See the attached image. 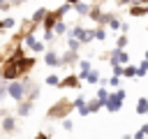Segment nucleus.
<instances>
[{
  "instance_id": "nucleus-1",
  "label": "nucleus",
  "mask_w": 148,
  "mask_h": 139,
  "mask_svg": "<svg viewBox=\"0 0 148 139\" xmlns=\"http://www.w3.org/2000/svg\"><path fill=\"white\" fill-rule=\"evenodd\" d=\"M123 100H125V90L120 88V90H116L113 95H109V97H106V102H104V107H106L109 111H118V109L123 107Z\"/></svg>"
},
{
  "instance_id": "nucleus-2",
  "label": "nucleus",
  "mask_w": 148,
  "mask_h": 139,
  "mask_svg": "<svg viewBox=\"0 0 148 139\" xmlns=\"http://www.w3.org/2000/svg\"><path fill=\"white\" fill-rule=\"evenodd\" d=\"M7 93L12 95V100H23L25 83H7Z\"/></svg>"
},
{
  "instance_id": "nucleus-3",
  "label": "nucleus",
  "mask_w": 148,
  "mask_h": 139,
  "mask_svg": "<svg viewBox=\"0 0 148 139\" xmlns=\"http://www.w3.org/2000/svg\"><path fill=\"white\" fill-rule=\"evenodd\" d=\"M74 37H76L79 42L88 44L90 39H95V32H92V30H83V28H74Z\"/></svg>"
},
{
  "instance_id": "nucleus-4",
  "label": "nucleus",
  "mask_w": 148,
  "mask_h": 139,
  "mask_svg": "<svg viewBox=\"0 0 148 139\" xmlns=\"http://www.w3.org/2000/svg\"><path fill=\"white\" fill-rule=\"evenodd\" d=\"M25 44H28L32 51H44V44H42V42H37L32 35H25Z\"/></svg>"
},
{
  "instance_id": "nucleus-5",
  "label": "nucleus",
  "mask_w": 148,
  "mask_h": 139,
  "mask_svg": "<svg viewBox=\"0 0 148 139\" xmlns=\"http://www.w3.org/2000/svg\"><path fill=\"white\" fill-rule=\"evenodd\" d=\"M56 23H58V14H46V19H44V30H53Z\"/></svg>"
},
{
  "instance_id": "nucleus-6",
  "label": "nucleus",
  "mask_w": 148,
  "mask_h": 139,
  "mask_svg": "<svg viewBox=\"0 0 148 139\" xmlns=\"http://www.w3.org/2000/svg\"><path fill=\"white\" fill-rule=\"evenodd\" d=\"M136 114H139V116L148 114V100H146V97H141V100L136 102Z\"/></svg>"
},
{
  "instance_id": "nucleus-7",
  "label": "nucleus",
  "mask_w": 148,
  "mask_h": 139,
  "mask_svg": "<svg viewBox=\"0 0 148 139\" xmlns=\"http://www.w3.org/2000/svg\"><path fill=\"white\" fill-rule=\"evenodd\" d=\"M58 86H62V88H65V86H67V88H74V86H79V79H76V76H67V79H62Z\"/></svg>"
},
{
  "instance_id": "nucleus-8",
  "label": "nucleus",
  "mask_w": 148,
  "mask_h": 139,
  "mask_svg": "<svg viewBox=\"0 0 148 139\" xmlns=\"http://www.w3.org/2000/svg\"><path fill=\"white\" fill-rule=\"evenodd\" d=\"M44 63H46V65H58V63H60V58H58L53 51H49V53L44 56Z\"/></svg>"
},
{
  "instance_id": "nucleus-9",
  "label": "nucleus",
  "mask_w": 148,
  "mask_h": 139,
  "mask_svg": "<svg viewBox=\"0 0 148 139\" xmlns=\"http://www.w3.org/2000/svg\"><path fill=\"white\" fill-rule=\"evenodd\" d=\"M88 72H90V63L88 60H81V79H86Z\"/></svg>"
},
{
  "instance_id": "nucleus-10",
  "label": "nucleus",
  "mask_w": 148,
  "mask_h": 139,
  "mask_svg": "<svg viewBox=\"0 0 148 139\" xmlns=\"http://www.w3.org/2000/svg\"><path fill=\"white\" fill-rule=\"evenodd\" d=\"M148 12V5L146 7H132V16H143Z\"/></svg>"
},
{
  "instance_id": "nucleus-11",
  "label": "nucleus",
  "mask_w": 148,
  "mask_h": 139,
  "mask_svg": "<svg viewBox=\"0 0 148 139\" xmlns=\"http://www.w3.org/2000/svg\"><path fill=\"white\" fill-rule=\"evenodd\" d=\"M74 9H76L79 14H88V12H90V9H88V5H83L81 0H79V5H74Z\"/></svg>"
},
{
  "instance_id": "nucleus-12",
  "label": "nucleus",
  "mask_w": 148,
  "mask_h": 139,
  "mask_svg": "<svg viewBox=\"0 0 148 139\" xmlns=\"http://www.w3.org/2000/svg\"><path fill=\"white\" fill-rule=\"evenodd\" d=\"M146 72H148V58H146V60H143V63H141V67H139V70H136V76H143V74H146Z\"/></svg>"
},
{
  "instance_id": "nucleus-13",
  "label": "nucleus",
  "mask_w": 148,
  "mask_h": 139,
  "mask_svg": "<svg viewBox=\"0 0 148 139\" xmlns=\"http://www.w3.org/2000/svg\"><path fill=\"white\" fill-rule=\"evenodd\" d=\"M106 97H109V93H106L104 88H99V90H97V100H99V102L104 104V102H106Z\"/></svg>"
},
{
  "instance_id": "nucleus-14",
  "label": "nucleus",
  "mask_w": 148,
  "mask_h": 139,
  "mask_svg": "<svg viewBox=\"0 0 148 139\" xmlns=\"http://www.w3.org/2000/svg\"><path fill=\"white\" fill-rule=\"evenodd\" d=\"M14 19H5V21H0V28H14Z\"/></svg>"
},
{
  "instance_id": "nucleus-15",
  "label": "nucleus",
  "mask_w": 148,
  "mask_h": 139,
  "mask_svg": "<svg viewBox=\"0 0 148 139\" xmlns=\"http://www.w3.org/2000/svg\"><path fill=\"white\" fill-rule=\"evenodd\" d=\"M86 79H88L90 83H97V81H99V74H97V72H88V76H86Z\"/></svg>"
},
{
  "instance_id": "nucleus-16",
  "label": "nucleus",
  "mask_w": 148,
  "mask_h": 139,
  "mask_svg": "<svg viewBox=\"0 0 148 139\" xmlns=\"http://www.w3.org/2000/svg\"><path fill=\"white\" fill-rule=\"evenodd\" d=\"M146 134H148V125H143V127H141V130H139V132L134 134V139H143Z\"/></svg>"
},
{
  "instance_id": "nucleus-17",
  "label": "nucleus",
  "mask_w": 148,
  "mask_h": 139,
  "mask_svg": "<svg viewBox=\"0 0 148 139\" xmlns=\"http://www.w3.org/2000/svg\"><path fill=\"white\" fill-rule=\"evenodd\" d=\"M53 28H56V35H62V32H65V23H62V21H58Z\"/></svg>"
},
{
  "instance_id": "nucleus-18",
  "label": "nucleus",
  "mask_w": 148,
  "mask_h": 139,
  "mask_svg": "<svg viewBox=\"0 0 148 139\" xmlns=\"http://www.w3.org/2000/svg\"><path fill=\"white\" fill-rule=\"evenodd\" d=\"M116 44H118V49H125V46H127V37H125V35H120Z\"/></svg>"
},
{
  "instance_id": "nucleus-19",
  "label": "nucleus",
  "mask_w": 148,
  "mask_h": 139,
  "mask_svg": "<svg viewBox=\"0 0 148 139\" xmlns=\"http://www.w3.org/2000/svg\"><path fill=\"white\" fill-rule=\"evenodd\" d=\"M123 74H125V76H136V67H125Z\"/></svg>"
},
{
  "instance_id": "nucleus-20",
  "label": "nucleus",
  "mask_w": 148,
  "mask_h": 139,
  "mask_svg": "<svg viewBox=\"0 0 148 139\" xmlns=\"http://www.w3.org/2000/svg\"><path fill=\"white\" fill-rule=\"evenodd\" d=\"M46 83H51V86H58V83H60V79H58L56 74H51V76H46Z\"/></svg>"
},
{
  "instance_id": "nucleus-21",
  "label": "nucleus",
  "mask_w": 148,
  "mask_h": 139,
  "mask_svg": "<svg viewBox=\"0 0 148 139\" xmlns=\"http://www.w3.org/2000/svg\"><path fill=\"white\" fill-rule=\"evenodd\" d=\"M99 107H102V102H99V100H92V102L88 104V109H90V111H97Z\"/></svg>"
},
{
  "instance_id": "nucleus-22",
  "label": "nucleus",
  "mask_w": 148,
  "mask_h": 139,
  "mask_svg": "<svg viewBox=\"0 0 148 139\" xmlns=\"http://www.w3.org/2000/svg\"><path fill=\"white\" fill-rule=\"evenodd\" d=\"M2 127H5V130H12V127H14V118H5V120H2Z\"/></svg>"
},
{
  "instance_id": "nucleus-23",
  "label": "nucleus",
  "mask_w": 148,
  "mask_h": 139,
  "mask_svg": "<svg viewBox=\"0 0 148 139\" xmlns=\"http://www.w3.org/2000/svg\"><path fill=\"white\" fill-rule=\"evenodd\" d=\"M44 14H46V9H37L32 19H35V21H39V19H44Z\"/></svg>"
},
{
  "instance_id": "nucleus-24",
  "label": "nucleus",
  "mask_w": 148,
  "mask_h": 139,
  "mask_svg": "<svg viewBox=\"0 0 148 139\" xmlns=\"http://www.w3.org/2000/svg\"><path fill=\"white\" fill-rule=\"evenodd\" d=\"M104 37H106V32H104L102 28H97V30H95V39H104Z\"/></svg>"
},
{
  "instance_id": "nucleus-25",
  "label": "nucleus",
  "mask_w": 148,
  "mask_h": 139,
  "mask_svg": "<svg viewBox=\"0 0 148 139\" xmlns=\"http://www.w3.org/2000/svg\"><path fill=\"white\" fill-rule=\"evenodd\" d=\"M69 49L76 51V49H79V39H69Z\"/></svg>"
},
{
  "instance_id": "nucleus-26",
  "label": "nucleus",
  "mask_w": 148,
  "mask_h": 139,
  "mask_svg": "<svg viewBox=\"0 0 148 139\" xmlns=\"http://www.w3.org/2000/svg\"><path fill=\"white\" fill-rule=\"evenodd\" d=\"M18 111H21V114H28V111H30V104H21Z\"/></svg>"
},
{
  "instance_id": "nucleus-27",
  "label": "nucleus",
  "mask_w": 148,
  "mask_h": 139,
  "mask_svg": "<svg viewBox=\"0 0 148 139\" xmlns=\"http://www.w3.org/2000/svg\"><path fill=\"white\" fill-rule=\"evenodd\" d=\"M109 81H111V86H118V81H120V76H116V74H113V76H111Z\"/></svg>"
},
{
  "instance_id": "nucleus-28",
  "label": "nucleus",
  "mask_w": 148,
  "mask_h": 139,
  "mask_svg": "<svg viewBox=\"0 0 148 139\" xmlns=\"http://www.w3.org/2000/svg\"><path fill=\"white\" fill-rule=\"evenodd\" d=\"M127 2H132V0H118V5H127Z\"/></svg>"
},
{
  "instance_id": "nucleus-29",
  "label": "nucleus",
  "mask_w": 148,
  "mask_h": 139,
  "mask_svg": "<svg viewBox=\"0 0 148 139\" xmlns=\"http://www.w3.org/2000/svg\"><path fill=\"white\" fill-rule=\"evenodd\" d=\"M37 139H46V137H44V134H39V137H37Z\"/></svg>"
},
{
  "instance_id": "nucleus-30",
  "label": "nucleus",
  "mask_w": 148,
  "mask_h": 139,
  "mask_svg": "<svg viewBox=\"0 0 148 139\" xmlns=\"http://www.w3.org/2000/svg\"><path fill=\"white\" fill-rule=\"evenodd\" d=\"M67 2H72V5H74V2H79V0H67Z\"/></svg>"
},
{
  "instance_id": "nucleus-31",
  "label": "nucleus",
  "mask_w": 148,
  "mask_h": 139,
  "mask_svg": "<svg viewBox=\"0 0 148 139\" xmlns=\"http://www.w3.org/2000/svg\"><path fill=\"white\" fill-rule=\"evenodd\" d=\"M0 2H5V0H0Z\"/></svg>"
},
{
  "instance_id": "nucleus-32",
  "label": "nucleus",
  "mask_w": 148,
  "mask_h": 139,
  "mask_svg": "<svg viewBox=\"0 0 148 139\" xmlns=\"http://www.w3.org/2000/svg\"><path fill=\"white\" fill-rule=\"evenodd\" d=\"M0 79H2V74H0Z\"/></svg>"
}]
</instances>
